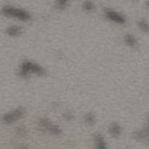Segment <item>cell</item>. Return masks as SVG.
<instances>
[{
    "label": "cell",
    "mask_w": 149,
    "mask_h": 149,
    "mask_svg": "<svg viewBox=\"0 0 149 149\" xmlns=\"http://www.w3.org/2000/svg\"><path fill=\"white\" fill-rule=\"evenodd\" d=\"M3 13L8 16H12L15 17L18 19L21 20H28L30 18V15L29 13H27L26 11L21 10V9H17V8H13L10 6H6L3 8Z\"/></svg>",
    "instance_id": "1"
},
{
    "label": "cell",
    "mask_w": 149,
    "mask_h": 149,
    "mask_svg": "<svg viewBox=\"0 0 149 149\" xmlns=\"http://www.w3.org/2000/svg\"><path fill=\"white\" fill-rule=\"evenodd\" d=\"M31 72L34 73H38V74H43L44 70L38 65L32 64L31 62H24L22 65V69H21V74L23 76H26L28 75V73Z\"/></svg>",
    "instance_id": "2"
},
{
    "label": "cell",
    "mask_w": 149,
    "mask_h": 149,
    "mask_svg": "<svg viewBox=\"0 0 149 149\" xmlns=\"http://www.w3.org/2000/svg\"><path fill=\"white\" fill-rule=\"evenodd\" d=\"M22 115H23V110L20 108H17L9 113H6L3 118V120L5 123H11V122L18 120L20 117H22Z\"/></svg>",
    "instance_id": "3"
},
{
    "label": "cell",
    "mask_w": 149,
    "mask_h": 149,
    "mask_svg": "<svg viewBox=\"0 0 149 149\" xmlns=\"http://www.w3.org/2000/svg\"><path fill=\"white\" fill-rule=\"evenodd\" d=\"M106 15H107V17L110 20H112V21H113V22H115V23L123 24V23L125 22L124 17H123L121 15H120L119 13H117V12H115V11H113V10H107V11H106Z\"/></svg>",
    "instance_id": "4"
},
{
    "label": "cell",
    "mask_w": 149,
    "mask_h": 149,
    "mask_svg": "<svg viewBox=\"0 0 149 149\" xmlns=\"http://www.w3.org/2000/svg\"><path fill=\"white\" fill-rule=\"evenodd\" d=\"M21 32V29L17 26H10L7 29V33L10 36H17L18 34H20Z\"/></svg>",
    "instance_id": "5"
},
{
    "label": "cell",
    "mask_w": 149,
    "mask_h": 149,
    "mask_svg": "<svg viewBox=\"0 0 149 149\" xmlns=\"http://www.w3.org/2000/svg\"><path fill=\"white\" fill-rule=\"evenodd\" d=\"M110 133L113 134V136L116 137V136H119L120 134V127L117 125V124H113L112 125L111 128H110Z\"/></svg>",
    "instance_id": "6"
},
{
    "label": "cell",
    "mask_w": 149,
    "mask_h": 149,
    "mask_svg": "<svg viewBox=\"0 0 149 149\" xmlns=\"http://www.w3.org/2000/svg\"><path fill=\"white\" fill-rule=\"evenodd\" d=\"M96 144H97V148H107L104 139L100 134H98V136L96 137Z\"/></svg>",
    "instance_id": "7"
},
{
    "label": "cell",
    "mask_w": 149,
    "mask_h": 149,
    "mask_svg": "<svg viewBox=\"0 0 149 149\" xmlns=\"http://www.w3.org/2000/svg\"><path fill=\"white\" fill-rule=\"evenodd\" d=\"M47 130H49L51 133H52L53 134H56V135H58V134H61V130H60V128H59L58 127L54 126V125H52V124H50V125H49V127H48Z\"/></svg>",
    "instance_id": "8"
},
{
    "label": "cell",
    "mask_w": 149,
    "mask_h": 149,
    "mask_svg": "<svg viewBox=\"0 0 149 149\" xmlns=\"http://www.w3.org/2000/svg\"><path fill=\"white\" fill-rule=\"evenodd\" d=\"M125 40H126V42H127L128 45H132V46H134V45H136V40H135V38H134L133 36H131V35H127V36L125 37Z\"/></svg>",
    "instance_id": "9"
},
{
    "label": "cell",
    "mask_w": 149,
    "mask_h": 149,
    "mask_svg": "<svg viewBox=\"0 0 149 149\" xmlns=\"http://www.w3.org/2000/svg\"><path fill=\"white\" fill-rule=\"evenodd\" d=\"M83 7H84V9L86 10H92L94 9V4H93V2L87 0V1H86V2L84 3Z\"/></svg>",
    "instance_id": "10"
},
{
    "label": "cell",
    "mask_w": 149,
    "mask_h": 149,
    "mask_svg": "<svg viewBox=\"0 0 149 149\" xmlns=\"http://www.w3.org/2000/svg\"><path fill=\"white\" fill-rule=\"evenodd\" d=\"M86 121L88 124H90V125L93 124V123H94V116H93V114H91V113L87 114V115L86 116Z\"/></svg>",
    "instance_id": "11"
},
{
    "label": "cell",
    "mask_w": 149,
    "mask_h": 149,
    "mask_svg": "<svg viewBox=\"0 0 149 149\" xmlns=\"http://www.w3.org/2000/svg\"><path fill=\"white\" fill-rule=\"evenodd\" d=\"M68 0H58V6L61 9L65 8V6L66 5Z\"/></svg>",
    "instance_id": "12"
},
{
    "label": "cell",
    "mask_w": 149,
    "mask_h": 149,
    "mask_svg": "<svg viewBox=\"0 0 149 149\" xmlns=\"http://www.w3.org/2000/svg\"><path fill=\"white\" fill-rule=\"evenodd\" d=\"M140 26H141V28L142 30H144V31H148L149 30L148 24L146 22H144V21L140 22Z\"/></svg>",
    "instance_id": "13"
}]
</instances>
